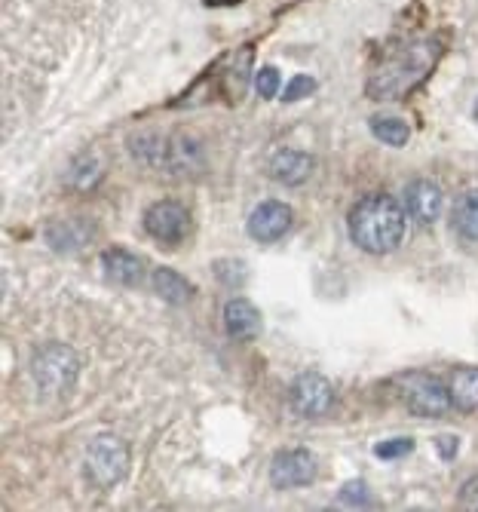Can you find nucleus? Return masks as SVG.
Listing matches in <instances>:
<instances>
[{
	"instance_id": "obj_1",
	"label": "nucleus",
	"mask_w": 478,
	"mask_h": 512,
	"mask_svg": "<svg viewBox=\"0 0 478 512\" xmlns=\"http://www.w3.org/2000/svg\"><path fill=\"white\" fill-rule=\"evenodd\" d=\"M350 237L371 255L393 252L405 237V209L390 194H368L350 209Z\"/></svg>"
},
{
	"instance_id": "obj_2",
	"label": "nucleus",
	"mask_w": 478,
	"mask_h": 512,
	"mask_svg": "<svg viewBox=\"0 0 478 512\" xmlns=\"http://www.w3.org/2000/svg\"><path fill=\"white\" fill-rule=\"evenodd\" d=\"M436 56H439L436 43H420V40L408 43L384 59V65L374 71L368 89L374 96H396V92L402 96L405 89L417 86L426 77V71L436 65Z\"/></svg>"
},
{
	"instance_id": "obj_3",
	"label": "nucleus",
	"mask_w": 478,
	"mask_h": 512,
	"mask_svg": "<svg viewBox=\"0 0 478 512\" xmlns=\"http://www.w3.org/2000/svg\"><path fill=\"white\" fill-rule=\"evenodd\" d=\"M129 467V451L117 436H99L86 451V476L95 488H114Z\"/></svg>"
},
{
	"instance_id": "obj_4",
	"label": "nucleus",
	"mask_w": 478,
	"mask_h": 512,
	"mask_svg": "<svg viewBox=\"0 0 478 512\" xmlns=\"http://www.w3.org/2000/svg\"><path fill=\"white\" fill-rule=\"evenodd\" d=\"M145 230L160 246L175 249L190 237V212L175 200H160L145 212Z\"/></svg>"
},
{
	"instance_id": "obj_5",
	"label": "nucleus",
	"mask_w": 478,
	"mask_h": 512,
	"mask_svg": "<svg viewBox=\"0 0 478 512\" xmlns=\"http://www.w3.org/2000/svg\"><path fill=\"white\" fill-rule=\"evenodd\" d=\"M77 371H80V359L74 356V350L62 344L40 350L34 359V378L46 393H62L65 387H71Z\"/></svg>"
},
{
	"instance_id": "obj_6",
	"label": "nucleus",
	"mask_w": 478,
	"mask_h": 512,
	"mask_svg": "<svg viewBox=\"0 0 478 512\" xmlns=\"http://www.w3.org/2000/svg\"><path fill=\"white\" fill-rule=\"evenodd\" d=\"M319 473V463L307 448H289V451H279L270 463V482L282 491L289 488H304L316 479Z\"/></svg>"
},
{
	"instance_id": "obj_7",
	"label": "nucleus",
	"mask_w": 478,
	"mask_h": 512,
	"mask_svg": "<svg viewBox=\"0 0 478 512\" xmlns=\"http://www.w3.org/2000/svg\"><path fill=\"white\" fill-rule=\"evenodd\" d=\"M405 402L414 414L423 417H442L451 408L448 384L436 375H411L405 378Z\"/></svg>"
},
{
	"instance_id": "obj_8",
	"label": "nucleus",
	"mask_w": 478,
	"mask_h": 512,
	"mask_svg": "<svg viewBox=\"0 0 478 512\" xmlns=\"http://www.w3.org/2000/svg\"><path fill=\"white\" fill-rule=\"evenodd\" d=\"M289 396H292V408L304 417H322L334 405L331 384L322 375H316V371H307V375L295 378Z\"/></svg>"
},
{
	"instance_id": "obj_9",
	"label": "nucleus",
	"mask_w": 478,
	"mask_h": 512,
	"mask_svg": "<svg viewBox=\"0 0 478 512\" xmlns=\"http://www.w3.org/2000/svg\"><path fill=\"white\" fill-rule=\"evenodd\" d=\"M292 224H295V215H292L289 206L279 203V200H267V203H261L252 212V218H249V234L258 243H276V240H282L285 234H289Z\"/></svg>"
},
{
	"instance_id": "obj_10",
	"label": "nucleus",
	"mask_w": 478,
	"mask_h": 512,
	"mask_svg": "<svg viewBox=\"0 0 478 512\" xmlns=\"http://www.w3.org/2000/svg\"><path fill=\"white\" fill-rule=\"evenodd\" d=\"M402 197H405V209H408V212H411V218H414V221H420V224L436 221V218L442 215V206H445L442 191L436 188L433 181H426V178L411 181Z\"/></svg>"
},
{
	"instance_id": "obj_11",
	"label": "nucleus",
	"mask_w": 478,
	"mask_h": 512,
	"mask_svg": "<svg viewBox=\"0 0 478 512\" xmlns=\"http://www.w3.org/2000/svg\"><path fill=\"white\" fill-rule=\"evenodd\" d=\"M224 332L233 341H252L261 335V313L252 301L246 298H233L224 307Z\"/></svg>"
},
{
	"instance_id": "obj_12",
	"label": "nucleus",
	"mask_w": 478,
	"mask_h": 512,
	"mask_svg": "<svg viewBox=\"0 0 478 512\" xmlns=\"http://www.w3.org/2000/svg\"><path fill=\"white\" fill-rule=\"evenodd\" d=\"M310 172H313V157L298 148H282L270 160V175L282 184H289V188L304 184L310 178Z\"/></svg>"
},
{
	"instance_id": "obj_13",
	"label": "nucleus",
	"mask_w": 478,
	"mask_h": 512,
	"mask_svg": "<svg viewBox=\"0 0 478 512\" xmlns=\"http://www.w3.org/2000/svg\"><path fill=\"white\" fill-rule=\"evenodd\" d=\"M102 270H105V276L111 279V283L129 286V289L141 286V279H145V264H141V261H138L132 252H126V249H108V252L102 255Z\"/></svg>"
},
{
	"instance_id": "obj_14",
	"label": "nucleus",
	"mask_w": 478,
	"mask_h": 512,
	"mask_svg": "<svg viewBox=\"0 0 478 512\" xmlns=\"http://www.w3.org/2000/svg\"><path fill=\"white\" fill-rule=\"evenodd\" d=\"M448 393H451V405L460 411H475L478 408V368H454L448 375Z\"/></svg>"
},
{
	"instance_id": "obj_15",
	"label": "nucleus",
	"mask_w": 478,
	"mask_h": 512,
	"mask_svg": "<svg viewBox=\"0 0 478 512\" xmlns=\"http://www.w3.org/2000/svg\"><path fill=\"white\" fill-rule=\"evenodd\" d=\"M451 224L457 237L466 243H478V191H466L451 212Z\"/></svg>"
},
{
	"instance_id": "obj_16",
	"label": "nucleus",
	"mask_w": 478,
	"mask_h": 512,
	"mask_svg": "<svg viewBox=\"0 0 478 512\" xmlns=\"http://www.w3.org/2000/svg\"><path fill=\"white\" fill-rule=\"evenodd\" d=\"M154 292L169 304H187L190 295H194V286H190L184 276H178L175 270L157 267L154 270Z\"/></svg>"
},
{
	"instance_id": "obj_17",
	"label": "nucleus",
	"mask_w": 478,
	"mask_h": 512,
	"mask_svg": "<svg viewBox=\"0 0 478 512\" xmlns=\"http://www.w3.org/2000/svg\"><path fill=\"white\" fill-rule=\"evenodd\" d=\"M92 237V230L86 227L83 230V224L80 221H62V224H56V227H50L46 230V240H50V246L53 249H83V243Z\"/></svg>"
},
{
	"instance_id": "obj_18",
	"label": "nucleus",
	"mask_w": 478,
	"mask_h": 512,
	"mask_svg": "<svg viewBox=\"0 0 478 512\" xmlns=\"http://www.w3.org/2000/svg\"><path fill=\"white\" fill-rule=\"evenodd\" d=\"M371 132H374V138H380V142H384V145H393V148L408 145V138H411L408 123L399 120V117H374V120H371Z\"/></svg>"
},
{
	"instance_id": "obj_19",
	"label": "nucleus",
	"mask_w": 478,
	"mask_h": 512,
	"mask_svg": "<svg viewBox=\"0 0 478 512\" xmlns=\"http://www.w3.org/2000/svg\"><path fill=\"white\" fill-rule=\"evenodd\" d=\"M99 178H102V166L95 163L92 157H83L77 163V169L71 172V184H74V188H89V184H95Z\"/></svg>"
},
{
	"instance_id": "obj_20",
	"label": "nucleus",
	"mask_w": 478,
	"mask_h": 512,
	"mask_svg": "<svg viewBox=\"0 0 478 512\" xmlns=\"http://www.w3.org/2000/svg\"><path fill=\"white\" fill-rule=\"evenodd\" d=\"M279 83H282V77H279L276 68H261L258 77H255V89H258V96H261V99H276Z\"/></svg>"
},
{
	"instance_id": "obj_21",
	"label": "nucleus",
	"mask_w": 478,
	"mask_h": 512,
	"mask_svg": "<svg viewBox=\"0 0 478 512\" xmlns=\"http://www.w3.org/2000/svg\"><path fill=\"white\" fill-rule=\"evenodd\" d=\"M341 503H344V506H368V503H371L368 485H365V482H350V485H344Z\"/></svg>"
},
{
	"instance_id": "obj_22",
	"label": "nucleus",
	"mask_w": 478,
	"mask_h": 512,
	"mask_svg": "<svg viewBox=\"0 0 478 512\" xmlns=\"http://www.w3.org/2000/svg\"><path fill=\"white\" fill-rule=\"evenodd\" d=\"M411 448H414L411 439H390V442H380V445L374 448V454H377V457H384V460H393V457H405Z\"/></svg>"
},
{
	"instance_id": "obj_23",
	"label": "nucleus",
	"mask_w": 478,
	"mask_h": 512,
	"mask_svg": "<svg viewBox=\"0 0 478 512\" xmlns=\"http://www.w3.org/2000/svg\"><path fill=\"white\" fill-rule=\"evenodd\" d=\"M313 89H316V80H313V77H307V74H301V77H295V80L289 83V89H285V102L307 99Z\"/></svg>"
},
{
	"instance_id": "obj_24",
	"label": "nucleus",
	"mask_w": 478,
	"mask_h": 512,
	"mask_svg": "<svg viewBox=\"0 0 478 512\" xmlns=\"http://www.w3.org/2000/svg\"><path fill=\"white\" fill-rule=\"evenodd\" d=\"M460 506L463 509H478V476H472L463 491H460Z\"/></svg>"
},
{
	"instance_id": "obj_25",
	"label": "nucleus",
	"mask_w": 478,
	"mask_h": 512,
	"mask_svg": "<svg viewBox=\"0 0 478 512\" xmlns=\"http://www.w3.org/2000/svg\"><path fill=\"white\" fill-rule=\"evenodd\" d=\"M439 451H442L445 457L454 454V451H457V439H454V436H451V439H439Z\"/></svg>"
},
{
	"instance_id": "obj_26",
	"label": "nucleus",
	"mask_w": 478,
	"mask_h": 512,
	"mask_svg": "<svg viewBox=\"0 0 478 512\" xmlns=\"http://www.w3.org/2000/svg\"><path fill=\"white\" fill-rule=\"evenodd\" d=\"M209 7H221V4H239V0H206Z\"/></svg>"
},
{
	"instance_id": "obj_27",
	"label": "nucleus",
	"mask_w": 478,
	"mask_h": 512,
	"mask_svg": "<svg viewBox=\"0 0 478 512\" xmlns=\"http://www.w3.org/2000/svg\"><path fill=\"white\" fill-rule=\"evenodd\" d=\"M475 117H478V108H475Z\"/></svg>"
}]
</instances>
